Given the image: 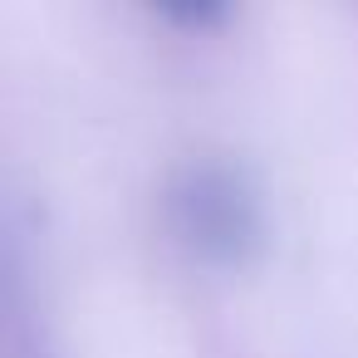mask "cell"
<instances>
[{
	"mask_svg": "<svg viewBox=\"0 0 358 358\" xmlns=\"http://www.w3.org/2000/svg\"><path fill=\"white\" fill-rule=\"evenodd\" d=\"M167 226L201 260H241L260 241V201L241 172L221 162H201L172 182Z\"/></svg>",
	"mask_w": 358,
	"mask_h": 358,
	"instance_id": "1",
	"label": "cell"
}]
</instances>
